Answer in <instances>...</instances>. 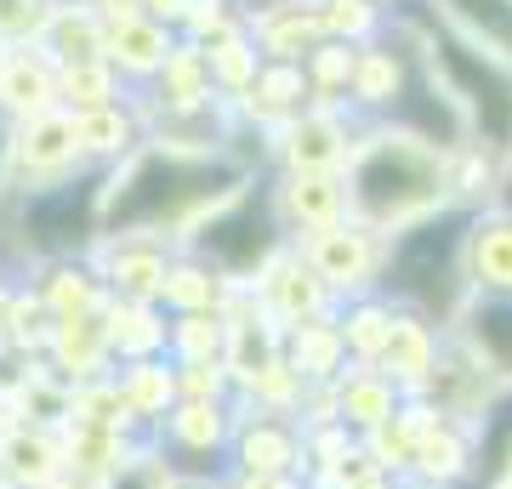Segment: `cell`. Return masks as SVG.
I'll return each instance as SVG.
<instances>
[{
  "instance_id": "40",
  "label": "cell",
  "mask_w": 512,
  "mask_h": 489,
  "mask_svg": "<svg viewBox=\"0 0 512 489\" xmlns=\"http://www.w3.org/2000/svg\"><path fill=\"white\" fill-rule=\"evenodd\" d=\"M171 489H222V484H171Z\"/></svg>"
},
{
  "instance_id": "41",
  "label": "cell",
  "mask_w": 512,
  "mask_h": 489,
  "mask_svg": "<svg viewBox=\"0 0 512 489\" xmlns=\"http://www.w3.org/2000/svg\"><path fill=\"white\" fill-rule=\"evenodd\" d=\"M501 489H512V478H507V484H501Z\"/></svg>"
},
{
  "instance_id": "4",
  "label": "cell",
  "mask_w": 512,
  "mask_h": 489,
  "mask_svg": "<svg viewBox=\"0 0 512 489\" xmlns=\"http://www.w3.org/2000/svg\"><path fill=\"white\" fill-rule=\"evenodd\" d=\"M416 18H421L427 69H433L444 97L456 103V114L467 120V143H478L484 154L512 165V63L490 46L444 29L421 0H416Z\"/></svg>"
},
{
  "instance_id": "22",
  "label": "cell",
  "mask_w": 512,
  "mask_h": 489,
  "mask_svg": "<svg viewBox=\"0 0 512 489\" xmlns=\"http://www.w3.org/2000/svg\"><path fill=\"white\" fill-rule=\"evenodd\" d=\"M74 126H80L86 165H97V171H114L120 160H131L148 143V120H143V103L137 97H120V103L92 109V114H74Z\"/></svg>"
},
{
  "instance_id": "28",
  "label": "cell",
  "mask_w": 512,
  "mask_h": 489,
  "mask_svg": "<svg viewBox=\"0 0 512 489\" xmlns=\"http://www.w3.org/2000/svg\"><path fill=\"white\" fill-rule=\"evenodd\" d=\"M40 52L52 57L57 69L92 63V57H103V18H97L86 0H57L52 23H46V35H40Z\"/></svg>"
},
{
  "instance_id": "34",
  "label": "cell",
  "mask_w": 512,
  "mask_h": 489,
  "mask_svg": "<svg viewBox=\"0 0 512 489\" xmlns=\"http://www.w3.org/2000/svg\"><path fill=\"white\" fill-rule=\"evenodd\" d=\"M177 35H183L188 46H200V52L217 46V40H234V35H245V6H239V0H194Z\"/></svg>"
},
{
  "instance_id": "12",
  "label": "cell",
  "mask_w": 512,
  "mask_h": 489,
  "mask_svg": "<svg viewBox=\"0 0 512 489\" xmlns=\"http://www.w3.org/2000/svg\"><path fill=\"white\" fill-rule=\"evenodd\" d=\"M274 182V205L279 222L291 239H308L319 228H336L348 217V188H342V171H268Z\"/></svg>"
},
{
  "instance_id": "16",
  "label": "cell",
  "mask_w": 512,
  "mask_h": 489,
  "mask_svg": "<svg viewBox=\"0 0 512 489\" xmlns=\"http://www.w3.org/2000/svg\"><path fill=\"white\" fill-rule=\"evenodd\" d=\"M228 109H234L239 126L274 137L279 126H291L296 114L313 109L308 74H302V63H262V69H256V80L245 86V97H234Z\"/></svg>"
},
{
  "instance_id": "5",
  "label": "cell",
  "mask_w": 512,
  "mask_h": 489,
  "mask_svg": "<svg viewBox=\"0 0 512 489\" xmlns=\"http://www.w3.org/2000/svg\"><path fill=\"white\" fill-rule=\"evenodd\" d=\"M285 245H291V234H285V222H279L274 182H268V171H262V177L239 182L222 205H211V211L183 234L177 251L205 256V262H211L217 273H228L234 285H251L256 273H262V262L279 256Z\"/></svg>"
},
{
  "instance_id": "7",
  "label": "cell",
  "mask_w": 512,
  "mask_h": 489,
  "mask_svg": "<svg viewBox=\"0 0 512 489\" xmlns=\"http://www.w3.org/2000/svg\"><path fill=\"white\" fill-rule=\"evenodd\" d=\"M291 245L308 256V268L319 273V285L330 290V302H353V296H376L382 290L387 239L370 234L365 222L342 217L336 228H319V234L291 239Z\"/></svg>"
},
{
  "instance_id": "19",
  "label": "cell",
  "mask_w": 512,
  "mask_h": 489,
  "mask_svg": "<svg viewBox=\"0 0 512 489\" xmlns=\"http://www.w3.org/2000/svg\"><path fill=\"white\" fill-rule=\"evenodd\" d=\"M467 467H473V433H467V421L433 416L416 444V455H410L404 484L410 489H461L467 484Z\"/></svg>"
},
{
  "instance_id": "13",
  "label": "cell",
  "mask_w": 512,
  "mask_h": 489,
  "mask_svg": "<svg viewBox=\"0 0 512 489\" xmlns=\"http://www.w3.org/2000/svg\"><path fill=\"white\" fill-rule=\"evenodd\" d=\"M245 35H251L262 63H308L325 46V23L313 0H268L245 12Z\"/></svg>"
},
{
  "instance_id": "2",
  "label": "cell",
  "mask_w": 512,
  "mask_h": 489,
  "mask_svg": "<svg viewBox=\"0 0 512 489\" xmlns=\"http://www.w3.org/2000/svg\"><path fill=\"white\" fill-rule=\"evenodd\" d=\"M450 154L421 143L399 126H359L353 154L342 165V188H348V217L365 222L370 234L393 239L399 228L433 217L450 205Z\"/></svg>"
},
{
  "instance_id": "39",
  "label": "cell",
  "mask_w": 512,
  "mask_h": 489,
  "mask_svg": "<svg viewBox=\"0 0 512 489\" xmlns=\"http://www.w3.org/2000/svg\"><path fill=\"white\" fill-rule=\"evenodd\" d=\"M490 205H501V211H512V165L501 171V182H495V200Z\"/></svg>"
},
{
  "instance_id": "32",
  "label": "cell",
  "mask_w": 512,
  "mask_h": 489,
  "mask_svg": "<svg viewBox=\"0 0 512 489\" xmlns=\"http://www.w3.org/2000/svg\"><path fill=\"white\" fill-rule=\"evenodd\" d=\"M308 74V91H313V109H342L348 114V86H353V46L342 40H325L319 52L302 63Z\"/></svg>"
},
{
  "instance_id": "1",
  "label": "cell",
  "mask_w": 512,
  "mask_h": 489,
  "mask_svg": "<svg viewBox=\"0 0 512 489\" xmlns=\"http://www.w3.org/2000/svg\"><path fill=\"white\" fill-rule=\"evenodd\" d=\"M245 177V165L228 148H171V143H143L131 160L109 171L103 194V234H154L183 245L194 222L222 205Z\"/></svg>"
},
{
  "instance_id": "36",
  "label": "cell",
  "mask_w": 512,
  "mask_h": 489,
  "mask_svg": "<svg viewBox=\"0 0 512 489\" xmlns=\"http://www.w3.org/2000/svg\"><path fill=\"white\" fill-rule=\"evenodd\" d=\"M188 6H194V0H143V12H148L154 23H165V29H183Z\"/></svg>"
},
{
  "instance_id": "42",
  "label": "cell",
  "mask_w": 512,
  "mask_h": 489,
  "mask_svg": "<svg viewBox=\"0 0 512 489\" xmlns=\"http://www.w3.org/2000/svg\"><path fill=\"white\" fill-rule=\"evenodd\" d=\"M393 6H404V0H393Z\"/></svg>"
},
{
  "instance_id": "6",
  "label": "cell",
  "mask_w": 512,
  "mask_h": 489,
  "mask_svg": "<svg viewBox=\"0 0 512 489\" xmlns=\"http://www.w3.org/2000/svg\"><path fill=\"white\" fill-rule=\"evenodd\" d=\"M86 165V148H80V126H74L69 109H46L29 114L18 126H6V177H12V194H35V188H52V182H69Z\"/></svg>"
},
{
  "instance_id": "27",
  "label": "cell",
  "mask_w": 512,
  "mask_h": 489,
  "mask_svg": "<svg viewBox=\"0 0 512 489\" xmlns=\"http://www.w3.org/2000/svg\"><path fill=\"white\" fill-rule=\"evenodd\" d=\"M444 29H456V35L478 40V46H490L512 63V0H421Z\"/></svg>"
},
{
  "instance_id": "33",
  "label": "cell",
  "mask_w": 512,
  "mask_h": 489,
  "mask_svg": "<svg viewBox=\"0 0 512 489\" xmlns=\"http://www.w3.org/2000/svg\"><path fill=\"white\" fill-rule=\"evenodd\" d=\"M205 69H211V86H217L222 103H234V97H245V86L256 80L262 57H256L251 35H234V40H217V46H205Z\"/></svg>"
},
{
  "instance_id": "9",
  "label": "cell",
  "mask_w": 512,
  "mask_h": 489,
  "mask_svg": "<svg viewBox=\"0 0 512 489\" xmlns=\"http://www.w3.org/2000/svg\"><path fill=\"white\" fill-rule=\"evenodd\" d=\"M245 290H251L256 308L268 313L279 330H296V325H308V319L336 313L330 290L319 285V273L308 268V256L296 251V245H285L279 256H268V262H262V273H256Z\"/></svg>"
},
{
  "instance_id": "14",
  "label": "cell",
  "mask_w": 512,
  "mask_h": 489,
  "mask_svg": "<svg viewBox=\"0 0 512 489\" xmlns=\"http://www.w3.org/2000/svg\"><path fill=\"white\" fill-rule=\"evenodd\" d=\"M234 472H285V478H308V438L291 416L256 410L239 416L234 427Z\"/></svg>"
},
{
  "instance_id": "25",
  "label": "cell",
  "mask_w": 512,
  "mask_h": 489,
  "mask_svg": "<svg viewBox=\"0 0 512 489\" xmlns=\"http://www.w3.org/2000/svg\"><path fill=\"white\" fill-rule=\"evenodd\" d=\"M234 290H239L234 279H228V273H217L205 256L177 251V256H171V273H165L160 308L165 313H228Z\"/></svg>"
},
{
  "instance_id": "20",
  "label": "cell",
  "mask_w": 512,
  "mask_h": 489,
  "mask_svg": "<svg viewBox=\"0 0 512 489\" xmlns=\"http://www.w3.org/2000/svg\"><path fill=\"white\" fill-rule=\"evenodd\" d=\"M439 347H444L439 325H427V319H416V313H393L387 347H382V359L370 364V370H382L404 399H416L421 381L433 376V364H439Z\"/></svg>"
},
{
  "instance_id": "43",
  "label": "cell",
  "mask_w": 512,
  "mask_h": 489,
  "mask_svg": "<svg viewBox=\"0 0 512 489\" xmlns=\"http://www.w3.org/2000/svg\"><path fill=\"white\" fill-rule=\"evenodd\" d=\"M0 52H6V46H0Z\"/></svg>"
},
{
  "instance_id": "17",
  "label": "cell",
  "mask_w": 512,
  "mask_h": 489,
  "mask_svg": "<svg viewBox=\"0 0 512 489\" xmlns=\"http://www.w3.org/2000/svg\"><path fill=\"white\" fill-rule=\"evenodd\" d=\"M46 109H63L57 103V63L40 46H6L0 52V120L18 126V120Z\"/></svg>"
},
{
  "instance_id": "31",
  "label": "cell",
  "mask_w": 512,
  "mask_h": 489,
  "mask_svg": "<svg viewBox=\"0 0 512 489\" xmlns=\"http://www.w3.org/2000/svg\"><path fill=\"white\" fill-rule=\"evenodd\" d=\"M120 97H137V91H126V80L103 63V57H92V63H69V69H57V103L69 114H92V109H109V103H120Z\"/></svg>"
},
{
  "instance_id": "11",
  "label": "cell",
  "mask_w": 512,
  "mask_h": 489,
  "mask_svg": "<svg viewBox=\"0 0 512 489\" xmlns=\"http://www.w3.org/2000/svg\"><path fill=\"white\" fill-rule=\"evenodd\" d=\"M92 251H97V273H103V285L114 296H126V302H160L177 245L154 239V234H103Z\"/></svg>"
},
{
  "instance_id": "18",
  "label": "cell",
  "mask_w": 512,
  "mask_h": 489,
  "mask_svg": "<svg viewBox=\"0 0 512 489\" xmlns=\"http://www.w3.org/2000/svg\"><path fill=\"white\" fill-rule=\"evenodd\" d=\"M467 285L473 296H512V211L501 205L467 217Z\"/></svg>"
},
{
  "instance_id": "29",
  "label": "cell",
  "mask_w": 512,
  "mask_h": 489,
  "mask_svg": "<svg viewBox=\"0 0 512 489\" xmlns=\"http://www.w3.org/2000/svg\"><path fill=\"white\" fill-rule=\"evenodd\" d=\"M393 302L382 290L376 296H353V302H336V330H342V347H348V364H376L387 347V330H393Z\"/></svg>"
},
{
  "instance_id": "26",
  "label": "cell",
  "mask_w": 512,
  "mask_h": 489,
  "mask_svg": "<svg viewBox=\"0 0 512 489\" xmlns=\"http://www.w3.org/2000/svg\"><path fill=\"white\" fill-rule=\"evenodd\" d=\"M285 364L296 370V381H302V387H330V381L342 376V370H348V347H342L336 313L285 330Z\"/></svg>"
},
{
  "instance_id": "24",
  "label": "cell",
  "mask_w": 512,
  "mask_h": 489,
  "mask_svg": "<svg viewBox=\"0 0 512 489\" xmlns=\"http://www.w3.org/2000/svg\"><path fill=\"white\" fill-rule=\"evenodd\" d=\"M450 330L484 359L495 381H512V296H467Z\"/></svg>"
},
{
  "instance_id": "3",
  "label": "cell",
  "mask_w": 512,
  "mask_h": 489,
  "mask_svg": "<svg viewBox=\"0 0 512 489\" xmlns=\"http://www.w3.org/2000/svg\"><path fill=\"white\" fill-rule=\"evenodd\" d=\"M467 217L461 205H444L433 217L410 222L387 239V262H382V296L399 313H416L427 325L450 330L467 308Z\"/></svg>"
},
{
  "instance_id": "30",
  "label": "cell",
  "mask_w": 512,
  "mask_h": 489,
  "mask_svg": "<svg viewBox=\"0 0 512 489\" xmlns=\"http://www.w3.org/2000/svg\"><path fill=\"white\" fill-rule=\"evenodd\" d=\"M319 6V23H325V40H342V46H370L382 40L399 18L393 0H313Z\"/></svg>"
},
{
  "instance_id": "23",
  "label": "cell",
  "mask_w": 512,
  "mask_h": 489,
  "mask_svg": "<svg viewBox=\"0 0 512 489\" xmlns=\"http://www.w3.org/2000/svg\"><path fill=\"white\" fill-rule=\"evenodd\" d=\"M467 433H473V467L461 489H501L512 478V381L467 421Z\"/></svg>"
},
{
  "instance_id": "37",
  "label": "cell",
  "mask_w": 512,
  "mask_h": 489,
  "mask_svg": "<svg viewBox=\"0 0 512 489\" xmlns=\"http://www.w3.org/2000/svg\"><path fill=\"white\" fill-rule=\"evenodd\" d=\"M86 6H92L103 23H120V18H137V12H143V0H86Z\"/></svg>"
},
{
  "instance_id": "21",
  "label": "cell",
  "mask_w": 512,
  "mask_h": 489,
  "mask_svg": "<svg viewBox=\"0 0 512 489\" xmlns=\"http://www.w3.org/2000/svg\"><path fill=\"white\" fill-rule=\"evenodd\" d=\"M399 404H404V393L382 370H370V364H348L342 376L330 381V416H336V427H348L353 438L376 433Z\"/></svg>"
},
{
  "instance_id": "38",
  "label": "cell",
  "mask_w": 512,
  "mask_h": 489,
  "mask_svg": "<svg viewBox=\"0 0 512 489\" xmlns=\"http://www.w3.org/2000/svg\"><path fill=\"white\" fill-rule=\"evenodd\" d=\"M6 194H12V177H6V120H0V211H6Z\"/></svg>"
},
{
  "instance_id": "10",
  "label": "cell",
  "mask_w": 512,
  "mask_h": 489,
  "mask_svg": "<svg viewBox=\"0 0 512 489\" xmlns=\"http://www.w3.org/2000/svg\"><path fill=\"white\" fill-rule=\"evenodd\" d=\"M507 381H495L490 370H484V359H478L473 347L461 342L456 330H444V347H439V364H433V376L421 381L416 399L427 404V410H439V416H456V421H473L484 404L501 393Z\"/></svg>"
},
{
  "instance_id": "8",
  "label": "cell",
  "mask_w": 512,
  "mask_h": 489,
  "mask_svg": "<svg viewBox=\"0 0 512 489\" xmlns=\"http://www.w3.org/2000/svg\"><path fill=\"white\" fill-rule=\"evenodd\" d=\"M359 137V120L342 109H308L268 137V171H342Z\"/></svg>"
},
{
  "instance_id": "35",
  "label": "cell",
  "mask_w": 512,
  "mask_h": 489,
  "mask_svg": "<svg viewBox=\"0 0 512 489\" xmlns=\"http://www.w3.org/2000/svg\"><path fill=\"white\" fill-rule=\"evenodd\" d=\"M57 0H0V46H40Z\"/></svg>"
},
{
  "instance_id": "15",
  "label": "cell",
  "mask_w": 512,
  "mask_h": 489,
  "mask_svg": "<svg viewBox=\"0 0 512 489\" xmlns=\"http://www.w3.org/2000/svg\"><path fill=\"white\" fill-rule=\"evenodd\" d=\"M177 46H183V35L165 29V23H154L148 12L120 18V23H103V63L126 80V91H143L148 80L171 63Z\"/></svg>"
}]
</instances>
